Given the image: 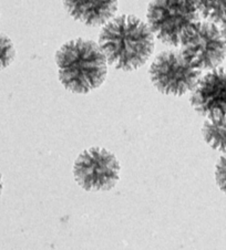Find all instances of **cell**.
Here are the masks:
<instances>
[{
    "label": "cell",
    "mask_w": 226,
    "mask_h": 250,
    "mask_svg": "<svg viewBox=\"0 0 226 250\" xmlns=\"http://www.w3.org/2000/svg\"><path fill=\"white\" fill-rule=\"evenodd\" d=\"M192 92L191 104L207 119L226 115V68H215L200 78Z\"/></svg>",
    "instance_id": "7"
},
{
    "label": "cell",
    "mask_w": 226,
    "mask_h": 250,
    "mask_svg": "<svg viewBox=\"0 0 226 250\" xmlns=\"http://www.w3.org/2000/svg\"><path fill=\"white\" fill-rule=\"evenodd\" d=\"M56 63L62 85L73 93H89L107 78V58L92 40L68 41L57 51Z\"/></svg>",
    "instance_id": "2"
},
{
    "label": "cell",
    "mask_w": 226,
    "mask_h": 250,
    "mask_svg": "<svg viewBox=\"0 0 226 250\" xmlns=\"http://www.w3.org/2000/svg\"><path fill=\"white\" fill-rule=\"evenodd\" d=\"M215 180L217 186L226 195V153H224V155L217 162L215 169Z\"/></svg>",
    "instance_id": "11"
},
{
    "label": "cell",
    "mask_w": 226,
    "mask_h": 250,
    "mask_svg": "<svg viewBox=\"0 0 226 250\" xmlns=\"http://www.w3.org/2000/svg\"><path fill=\"white\" fill-rule=\"evenodd\" d=\"M68 14L90 27L102 26L118 10V0H64Z\"/></svg>",
    "instance_id": "8"
},
{
    "label": "cell",
    "mask_w": 226,
    "mask_h": 250,
    "mask_svg": "<svg viewBox=\"0 0 226 250\" xmlns=\"http://www.w3.org/2000/svg\"><path fill=\"white\" fill-rule=\"evenodd\" d=\"M16 57L14 43L6 35L0 33V70L7 68L11 64Z\"/></svg>",
    "instance_id": "10"
},
{
    "label": "cell",
    "mask_w": 226,
    "mask_h": 250,
    "mask_svg": "<svg viewBox=\"0 0 226 250\" xmlns=\"http://www.w3.org/2000/svg\"><path fill=\"white\" fill-rule=\"evenodd\" d=\"M146 18L150 29L158 40L169 45H180L184 32L200 20L201 16L186 0H152Z\"/></svg>",
    "instance_id": "4"
},
{
    "label": "cell",
    "mask_w": 226,
    "mask_h": 250,
    "mask_svg": "<svg viewBox=\"0 0 226 250\" xmlns=\"http://www.w3.org/2000/svg\"><path fill=\"white\" fill-rule=\"evenodd\" d=\"M99 45L115 69L133 71L149 60L154 50V35L149 24L135 16L109 20L100 32Z\"/></svg>",
    "instance_id": "1"
},
{
    "label": "cell",
    "mask_w": 226,
    "mask_h": 250,
    "mask_svg": "<svg viewBox=\"0 0 226 250\" xmlns=\"http://www.w3.org/2000/svg\"><path fill=\"white\" fill-rule=\"evenodd\" d=\"M202 135L206 144L213 149L226 153V115L205 121Z\"/></svg>",
    "instance_id": "9"
},
{
    "label": "cell",
    "mask_w": 226,
    "mask_h": 250,
    "mask_svg": "<svg viewBox=\"0 0 226 250\" xmlns=\"http://www.w3.org/2000/svg\"><path fill=\"white\" fill-rule=\"evenodd\" d=\"M75 182L89 191L110 190L120 178V163L106 148L92 147L83 151L74 162Z\"/></svg>",
    "instance_id": "6"
},
{
    "label": "cell",
    "mask_w": 226,
    "mask_h": 250,
    "mask_svg": "<svg viewBox=\"0 0 226 250\" xmlns=\"http://www.w3.org/2000/svg\"><path fill=\"white\" fill-rule=\"evenodd\" d=\"M202 71L183 57L181 50L163 51L150 68V78L158 91L166 95H181L195 87Z\"/></svg>",
    "instance_id": "5"
},
{
    "label": "cell",
    "mask_w": 226,
    "mask_h": 250,
    "mask_svg": "<svg viewBox=\"0 0 226 250\" xmlns=\"http://www.w3.org/2000/svg\"><path fill=\"white\" fill-rule=\"evenodd\" d=\"M183 57L201 71H210L226 58V38L220 24L200 19L191 24L180 41Z\"/></svg>",
    "instance_id": "3"
},
{
    "label": "cell",
    "mask_w": 226,
    "mask_h": 250,
    "mask_svg": "<svg viewBox=\"0 0 226 250\" xmlns=\"http://www.w3.org/2000/svg\"><path fill=\"white\" fill-rule=\"evenodd\" d=\"M2 191V180H1V175H0V195H1Z\"/></svg>",
    "instance_id": "13"
},
{
    "label": "cell",
    "mask_w": 226,
    "mask_h": 250,
    "mask_svg": "<svg viewBox=\"0 0 226 250\" xmlns=\"http://www.w3.org/2000/svg\"><path fill=\"white\" fill-rule=\"evenodd\" d=\"M220 27L222 28V31H223L224 36H225V38H226V19L224 20L223 22H222V23L220 24Z\"/></svg>",
    "instance_id": "12"
}]
</instances>
